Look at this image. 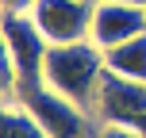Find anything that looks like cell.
Listing matches in <instances>:
<instances>
[{"label":"cell","instance_id":"cell-11","mask_svg":"<svg viewBox=\"0 0 146 138\" xmlns=\"http://www.w3.org/2000/svg\"><path fill=\"white\" fill-rule=\"evenodd\" d=\"M38 0H0V12H35Z\"/></svg>","mask_w":146,"mask_h":138},{"label":"cell","instance_id":"cell-7","mask_svg":"<svg viewBox=\"0 0 146 138\" xmlns=\"http://www.w3.org/2000/svg\"><path fill=\"white\" fill-rule=\"evenodd\" d=\"M104 65H108V73H119V77H131V81L146 85V35H135L127 42L104 50Z\"/></svg>","mask_w":146,"mask_h":138},{"label":"cell","instance_id":"cell-9","mask_svg":"<svg viewBox=\"0 0 146 138\" xmlns=\"http://www.w3.org/2000/svg\"><path fill=\"white\" fill-rule=\"evenodd\" d=\"M15 96H19V73H15L12 46H8L4 23H0V104H15Z\"/></svg>","mask_w":146,"mask_h":138},{"label":"cell","instance_id":"cell-5","mask_svg":"<svg viewBox=\"0 0 146 138\" xmlns=\"http://www.w3.org/2000/svg\"><path fill=\"white\" fill-rule=\"evenodd\" d=\"M92 8L96 4H85V0H38L31 19L38 23L50 46H66L92 38Z\"/></svg>","mask_w":146,"mask_h":138},{"label":"cell","instance_id":"cell-10","mask_svg":"<svg viewBox=\"0 0 146 138\" xmlns=\"http://www.w3.org/2000/svg\"><path fill=\"white\" fill-rule=\"evenodd\" d=\"M96 138H142L135 127H100V134Z\"/></svg>","mask_w":146,"mask_h":138},{"label":"cell","instance_id":"cell-1","mask_svg":"<svg viewBox=\"0 0 146 138\" xmlns=\"http://www.w3.org/2000/svg\"><path fill=\"white\" fill-rule=\"evenodd\" d=\"M104 73V50L92 42V38H85V42H66V46H50V54H46V69H42V81L54 88V92L69 96L73 104H81V108L92 111L96 104V88H100Z\"/></svg>","mask_w":146,"mask_h":138},{"label":"cell","instance_id":"cell-6","mask_svg":"<svg viewBox=\"0 0 146 138\" xmlns=\"http://www.w3.org/2000/svg\"><path fill=\"white\" fill-rule=\"evenodd\" d=\"M135 35H146V8L123 4V0H100L92 8V42L100 50H111Z\"/></svg>","mask_w":146,"mask_h":138},{"label":"cell","instance_id":"cell-3","mask_svg":"<svg viewBox=\"0 0 146 138\" xmlns=\"http://www.w3.org/2000/svg\"><path fill=\"white\" fill-rule=\"evenodd\" d=\"M0 23H4L8 46H12V61H15V73H19V88L46 85L42 69H46L50 42H46V35L38 31V23L31 19V12H0Z\"/></svg>","mask_w":146,"mask_h":138},{"label":"cell","instance_id":"cell-12","mask_svg":"<svg viewBox=\"0 0 146 138\" xmlns=\"http://www.w3.org/2000/svg\"><path fill=\"white\" fill-rule=\"evenodd\" d=\"M135 131H139V134H142V138H146V115H142V119H139V123H135Z\"/></svg>","mask_w":146,"mask_h":138},{"label":"cell","instance_id":"cell-14","mask_svg":"<svg viewBox=\"0 0 146 138\" xmlns=\"http://www.w3.org/2000/svg\"><path fill=\"white\" fill-rule=\"evenodd\" d=\"M85 4H100V0H85Z\"/></svg>","mask_w":146,"mask_h":138},{"label":"cell","instance_id":"cell-2","mask_svg":"<svg viewBox=\"0 0 146 138\" xmlns=\"http://www.w3.org/2000/svg\"><path fill=\"white\" fill-rule=\"evenodd\" d=\"M15 104H23V108L35 115V123L42 127L50 138H96L100 127H104L88 108H81V104H73L69 96L54 92L50 85L19 88Z\"/></svg>","mask_w":146,"mask_h":138},{"label":"cell","instance_id":"cell-13","mask_svg":"<svg viewBox=\"0 0 146 138\" xmlns=\"http://www.w3.org/2000/svg\"><path fill=\"white\" fill-rule=\"evenodd\" d=\"M123 4H135V8H146V0H123Z\"/></svg>","mask_w":146,"mask_h":138},{"label":"cell","instance_id":"cell-4","mask_svg":"<svg viewBox=\"0 0 146 138\" xmlns=\"http://www.w3.org/2000/svg\"><path fill=\"white\" fill-rule=\"evenodd\" d=\"M92 115L104 127H135L146 115V85L119 73H104L100 88H96Z\"/></svg>","mask_w":146,"mask_h":138},{"label":"cell","instance_id":"cell-8","mask_svg":"<svg viewBox=\"0 0 146 138\" xmlns=\"http://www.w3.org/2000/svg\"><path fill=\"white\" fill-rule=\"evenodd\" d=\"M0 138H50L23 104H0Z\"/></svg>","mask_w":146,"mask_h":138}]
</instances>
